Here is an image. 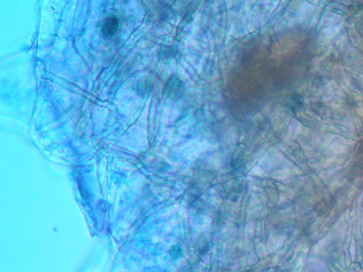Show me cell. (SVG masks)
<instances>
[{
    "instance_id": "6da1fadb",
    "label": "cell",
    "mask_w": 363,
    "mask_h": 272,
    "mask_svg": "<svg viewBox=\"0 0 363 272\" xmlns=\"http://www.w3.org/2000/svg\"><path fill=\"white\" fill-rule=\"evenodd\" d=\"M185 86L182 80L178 77L173 76L168 80L166 84L164 92L168 98L172 99H178L181 97L185 92Z\"/></svg>"
},
{
    "instance_id": "7a4b0ae2",
    "label": "cell",
    "mask_w": 363,
    "mask_h": 272,
    "mask_svg": "<svg viewBox=\"0 0 363 272\" xmlns=\"http://www.w3.org/2000/svg\"><path fill=\"white\" fill-rule=\"evenodd\" d=\"M119 28V21L114 16L107 18L103 24L102 34L105 39H109L115 35Z\"/></svg>"
}]
</instances>
